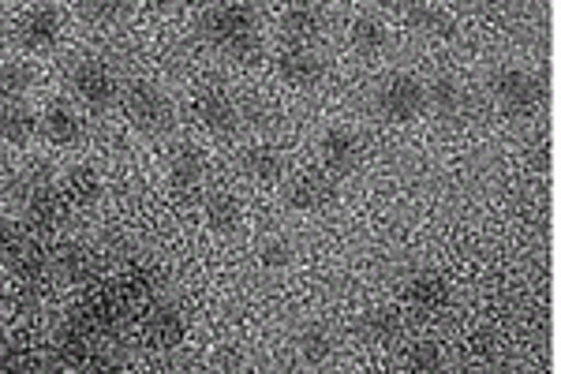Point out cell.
Wrapping results in <instances>:
<instances>
[{
  "instance_id": "cell-1",
  "label": "cell",
  "mask_w": 561,
  "mask_h": 374,
  "mask_svg": "<svg viewBox=\"0 0 561 374\" xmlns=\"http://www.w3.org/2000/svg\"><path fill=\"white\" fill-rule=\"evenodd\" d=\"M198 42L225 60L248 64L262 49V20L248 0H217L195 23Z\"/></svg>"
},
{
  "instance_id": "cell-2",
  "label": "cell",
  "mask_w": 561,
  "mask_h": 374,
  "mask_svg": "<svg viewBox=\"0 0 561 374\" xmlns=\"http://www.w3.org/2000/svg\"><path fill=\"white\" fill-rule=\"evenodd\" d=\"M491 102L505 121H536L542 109V83L528 68L505 64L491 76Z\"/></svg>"
},
{
  "instance_id": "cell-3",
  "label": "cell",
  "mask_w": 561,
  "mask_h": 374,
  "mask_svg": "<svg viewBox=\"0 0 561 374\" xmlns=\"http://www.w3.org/2000/svg\"><path fill=\"white\" fill-rule=\"evenodd\" d=\"M121 105H124L128 124L139 135H165L176 121L173 98L158 83H150V79H131V83L121 90Z\"/></svg>"
},
{
  "instance_id": "cell-4",
  "label": "cell",
  "mask_w": 561,
  "mask_h": 374,
  "mask_svg": "<svg viewBox=\"0 0 561 374\" xmlns=\"http://www.w3.org/2000/svg\"><path fill=\"white\" fill-rule=\"evenodd\" d=\"M375 113L386 124H412L427 113V83L412 71H393L375 87Z\"/></svg>"
},
{
  "instance_id": "cell-5",
  "label": "cell",
  "mask_w": 561,
  "mask_h": 374,
  "mask_svg": "<svg viewBox=\"0 0 561 374\" xmlns=\"http://www.w3.org/2000/svg\"><path fill=\"white\" fill-rule=\"evenodd\" d=\"M68 90L79 105L90 109V113H108V109L121 102V83H116L113 68L98 57H79L71 64Z\"/></svg>"
},
{
  "instance_id": "cell-6",
  "label": "cell",
  "mask_w": 561,
  "mask_h": 374,
  "mask_svg": "<svg viewBox=\"0 0 561 374\" xmlns=\"http://www.w3.org/2000/svg\"><path fill=\"white\" fill-rule=\"evenodd\" d=\"M192 116L203 132L210 135H232L243 121V105L237 102L229 87L221 83H203L192 94Z\"/></svg>"
},
{
  "instance_id": "cell-7",
  "label": "cell",
  "mask_w": 561,
  "mask_h": 374,
  "mask_svg": "<svg viewBox=\"0 0 561 374\" xmlns=\"http://www.w3.org/2000/svg\"><path fill=\"white\" fill-rule=\"evenodd\" d=\"M277 76L293 90H314L330 76V64H325L319 45H280Z\"/></svg>"
},
{
  "instance_id": "cell-8",
  "label": "cell",
  "mask_w": 561,
  "mask_h": 374,
  "mask_svg": "<svg viewBox=\"0 0 561 374\" xmlns=\"http://www.w3.org/2000/svg\"><path fill=\"white\" fill-rule=\"evenodd\" d=\"M319 161L333 177H352L367 161V139L356 127H330L319 139Z\"/></svg>"
},
{
  "instance_id": "cell-9",
  "label": "cell",
  "mask_w": 561,
  "mask_h": 374,
  "mask_svg": "<svg viewBox=\"0 0 561 374\" xmlns=\"http://www.w3.org/2000/svg\"><path fill=\"white\" fill-rule=\"evenodd\" d=\"M60 38H65V15H60L57 4L26 8L20 15V23H15V42H20L26 53H49Z\"/></svg>"
},
{
  "instance_id": "cell-10",
  "label": "cell",
  "mask_w": 561,
  "mask_h": 374,
  "mask_svg": "<svg viewBox=\"0 0 561 374\" xmlns=\"http://www.w3.org/2000/svg\"><path fill=\"white\" fill-rule=\"evenodd\" d=\"M285 199L296 214H325V209L337 203V177L325 172L322 166L307 169V172H300V177L288 180Z\"/></svg>"
},
{
  "instance_id": "cell-11",
  "label": "cell",
  "mask_w": 561,
  "mask_h": 374,
  "mask_svg": "<svg viewBox=\"0 0 561 374\" xmlns=\"http://www.w3.org/2000/svg\"><path fill=\"white\" fill-rule=\"evenodd\" d=\"M206 177H210V161H206V154L198 146H180L173 158H169V188L184 203L203 195Z\"/></svg>"
},
{
  "instance_id": "cell-12",
  "label": "cell",
  "mask_w": 561,
  "mask_h": 374,
  "mask_svg": "<svg viewBox=\"0 0 561 374\" xmlns=\"http://www.w3.org/2000/svg\"><path fill=\"white\" fill-rule=\"evenodd\" d=\"M325 34V12L314 0H296L280 12V42L285 45H319Z\"/></svg>"
},
{
  "instance_id": "cell-13",
  "label": "cell",
  "mask_w": 561,
  "mask_h": 374,
  "mask_svg": "<svg viewBox=\"0 0 561 374\" xmlns=\"http://www.w3.org/2000/svg\"><path fill=\"white\" fill-rule=\"evenodd\" d=\"M240 169L259 188L280 184V177H285V150L277 143H251L240 158Z\"/></svg>"
},
{
  "instance_id": "cell-14",
  "label": "cell",
  "mask_w": 561,
  "mask_h": 374,
  "mask_svg": "<svg viewBox=\"0 0 561 374\" xmlns=\"http://www.w3.org/2000/svg\"><path fill=\"white\" fill-rule=\"evenodd\" d=\"M468 90L457 83V79L442 76L434 79V83H427V109L434 116H438L442 124H457L468 116Z\"/></svg>"
},
{
  "instance_id": "cell-15",
  "label": "cell",
  "mask_w": 561,
  "mask_h": 374,
  "mask_svg": "<svg viewBox=\"0 0 561 374\" xmlns=\"http://www.w3.org/2000/svg\"><path fill=\"white\" fill-rule=\"evenodd\" d=\"M184 337H187V315L180 311L176 304L153 307V315H150V322H147V341L153 344V349L173 352V349L184 344Z\"/></svg>"
},
{
  "instance_id": "cell-16",
  "label": "cell",
  "mask_w": 561,
  "mask_h": 374,
  "mask_svg": "<svg viewBox=\"0 0 561 374\" xmlns=\"http://www.w3.org/2000/svg\"><path fill=\"white\" fill-rule=\"evenodd\" d=\"M404 299H409V307H415L420 315H438L442 307L449 304V285L442 273L423 270L404 285Z\"/></svg>"
},
{
  "instance_id": "cell-17",
  "label": "cell",
  "mask_w": 561,
  "mask_h": 374,
  "mask_svg": "<svg viewBox=\"0 0 561 374\" xmlns=\"http://www.w3.org/2000/svg\"><path fill=\"white\" fill-rule=\"evenodd\" d=\"M102 172L90 169V166H76L65 172V184H60V195H65V203L71 209H90L102 203Z\"/></svg>"
},
{
  "instance_id": "cell-18",
  "label": "cell",
  "mask_w": 561,
  "mask_h": 374,
  "mask_svg": "<svg viewBox=\"0 0 561 374\" xmlns=\"http://www.w3.org/2000/svg\"><path fill=\"white\" fill-rule=\"evenodd\" d=\"M243 222V206L232 191H210L203 199V225L217 236H229L237 233Z\"/></svg>"
},
{
  "instance_id": "cell-19",
  "label": "cell",
  "mask_w": 561,
  "mask_h": 374,
  "mask_svg": "<svg viewBox=\"0 0 561 374\" xmlns=\"http://www.w3.org/2000/svg\"><path fill=\"white\" fill-rule=\"evenodd\" d=\"M42 132H45V139H49L53 146H76V143H83L87 124H83V116H79L71 105H60L57 102V105L45 109Z\"/></svg>"
},
{
  "instance_id": "cell-20",
  "label": "cell",
  "mask_w": 561,
  "mask_h": 374,
  "mask_svg": "<svg viewBox=\"0 0 561 374\" xmlns=\"http://www.w3.org/2000/svg\"><path fill=\"white\" fill-rule=\"evenodd\" d=\"M42 116L34 113L26 102H4L0 105V139L12 143V146H26L38 135Z\"/></svg>"
},
{
  "instance_id": "cell-21",
  "label": "cell",
  "mask_w": 561,
  "mask_h": 374,
  "mask_svg": "<svg viewBox=\"0 0 561 374\" xmlns=\"http://www.w3.org/2000/svg\"><path fill=\"white\" fill-rule=\"evenodd\" d=\"M65 206H68L65 195H60L49 180H38V184L31 188V195H26V217H31L38 229H53V225H60Z\"/></svg>"
},
{
  "instance_id": "cell-22",
  "label": "cell",
  "mask_w": 561,
  "mask_h": 374,
  "mask_svg": "<svg viewBox=\"0 0 561 374\" xmlns=\"http://www.w3.org/2000/svg\"><path fill=\"white\" fill-rule=\"evenodd\" d=\"M348 45L359 53V57H382L389 49V26L378 20V15H356L348 26Z\"/></svg>"
},
{
  "instance_id": "cell-23",
  "label": "cell",
  "mask_w": 561,
  "mask_h": 374,
  "mask_svg": "<svg viewBox=\"0 0 561 374\" xmlns=\"http://www.w3.org/2000/svg\"><path fill=\"white\" fill-rule=\"evenodd\" d=\"M34 87V68L26 60L0 64V102H23Z\"/></svg>"
},
{
  "instance_id": "cell-24",
  "label": "cell",
  "mask_w": 561,
  "mask_h": 374,
  "mask_svg": "<svg viewBox=\"0 0 561 374\" xmlns=\"http://www.w3.org/2000/svg\"><path fill=\"white\" fill-rule=\"evenodd\" d=\"M401 315L397 311H389V307H378V311H370L364 318V333H367V341H375V344H393L397 337H401Z\"/></svg>"
},
{
  "instance_id": "cell-25",
  "label": "cell",
  "mask_w": 561,
  "mask_h": 374,
  "mask_svg": "<svg viewBox=\"0 0 561 374\" xmlns=\"http://www.w3.org/2000/svg\"><path fill=\"white\" fill-rule=\"evenodd\" d=\"M409 20H412L415 31H423V34H434V38H454V20H449L442 8L420 4L409 12Z\"/></svg>"
},
{
  "instance_id": "cell-26",
  "label": "cell",
  "mask_w": 561,
  "mask_h": 374,
  "mask_svg": "<svg viewBox=\"0 0 561 374\" xmlns=\"http://www.w3.org/2000/svg\"><path fill=\"white\" fill-rule=\"evenodd\" d=\"M293 259H296V251H293V243H288L285 236H270V240L259 243V267L262 270L280 273V270L293 267Z\"/></svg>"
},
{
  "instance_id": "cell-27",
  "label": "cell",
  "mask_w": 561,
  "mask_h": 374,
  "mask_svg": "<svg viewBox=\"0 0 561 374\" xmlns=\"http://www.w3.org/2000/svg\"><path fill=\"white\" fill-rule=\"evenodd\" d=\"M296 352H300L304 363H325L333 355V337L322 330V326H311V330L300 333L296 341Z\"/></svg>"
},
{
  "instance_id": "cell-28",
  "label": "cell",
  "mask_w": 561,
  "mask_h": 374,
  "mask_svg": "<svg viewBox=\"0 0 561 374\" xmlns=\"http://www.w3.org/2000/svg\"><path fill=\"white\" fill-rule=\"evenodd\" d=\"M131 8V0H79V12L94 23H116L124 20Z\"/></svg>"
},
{
  "instance_id": "cell-29",
  "label": "cell",
  "mask_w": 561,
  "mask_h": 374,
  "mask_svg": "<svg viewBox=\"0 0 561 374\" xmlns=\"http://www.w3.org/2000/svg\"><path fill=\"white\" fill-rule=\"evenodd\" d=\"M409 360H412L415 371H442V367H446V352H442L434 341H420L409 352Z\"/></svg>"
},
{
  "instance_id": "cell-30",
  "label": "cell",
  "mask_w": 561,
  "mask_h": 374,
  "mask_svg": "<svg viewBox=\"0 0 561 374\" xmlns=\"http://www.w3.org/2000/svg\"><path fill=\"white\" fill-rule=\"evenodd\" d=\"M483 4L491 8V12H497V15H517L528 0H483Z\"/></svg>"
},
{
  "instance_id": "cell-31",
  "label": "cell",
  "mask_w": 561,
  "mask_h": 374,
  "mask_svg": "<svg viewBox=\"0 0 561 374\" xmlns=\"http://www.w3.org/2000/svg\"><path fill=\"white\" fill-rule=\"evenodd\" d=\"M158 8H173V4H180V0H153Z\"/></svg>"
},
{
  "instance_id": "cell-32",
  "label": "cell",
  "mask_w": 561,
  "mask_h": 374,
  "mask_svg": "<svg viewBox=\"0 0 561 374\" xmlns=\"http://www.w3.org/2000/svg\"><path fill=\"white\" fill-rule=\"evenodd\" d=\"M0 184H4V180H0Z\"/></svg>"
}]
</instances>
